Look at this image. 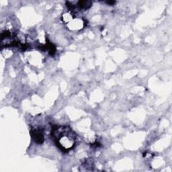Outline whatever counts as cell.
<instances>
[{"mask_svg": "<svg viewBox=\"0 0 172 172\" xmlns=\"http://www.w3.org/2000/svg\"><path fill=\"white\" fill-rule=\"evenodd\" d=\"M42 49L47 51L48 52V53H49L51 55H54L55 52H56V47L55 46L53 45V44L50 42L49 41H47L46 45H45L44 46H42Z\"/></svg>", "mask_w": 172, "mask_h": 172, "instance_id": "3957f363", "label": "cell"}, {"mask_svg": "<svg viewBox=\"0 0 172 172\" xmlns=\"http://www.w3.org/2000/svg\"><path fill=\"white\" fill-rule=\"evenodd\" d=\"M106 3L107 4H109V5L112 6L116 3V2L115 1H108V2H106Z\"/></svg>", "mask_w": 172, "mask_h": 172, "instance_id": "5b68a950", "label": "cell"}, {"mask_svg": "<svg viewBox=\"0 0 172 172\" xmlns=\"http://www.w3.org/2000/svg\"><path fill=\"white\" fill-rule=\"evenodd\" d=\"M51 135L56 145L64 152L70 151L76 145V134L69 126H55Z\"/></svg>", "mask_w": 172, "mask_h": 172, "instance_id": "6da1fadb", "label": "cell"}, {"mask_svg": "<svg viewBox=\"0 0 172 172\" xmlns=\"http://www.w3.org/2000/svg\"><path fill=\"white\" fill-rule=\"evenodd\" d=\"M32 139L38 144H42L45 140L44 131L41 129H33L30 131Z\"/></svg>", "mask_w": 172, "mask_h": 172, "instance_id": "7a4b0ae2", "label": "cell"}, {"mask_svg": "<svg viewBox=\"0 0 172 172\" xmlns=\"http://www.w3.org/2000/svg\"><path fill=\"white\" fill-rule=\"evenodd\" d=\"M92 5V2L90 1H79L77 3V6L80 9L87 10Z\"/></svg>", "mask_w": 172, "mask_h": 172, "instance_id": "277c9868", "label": "cell"}]
</instances>
